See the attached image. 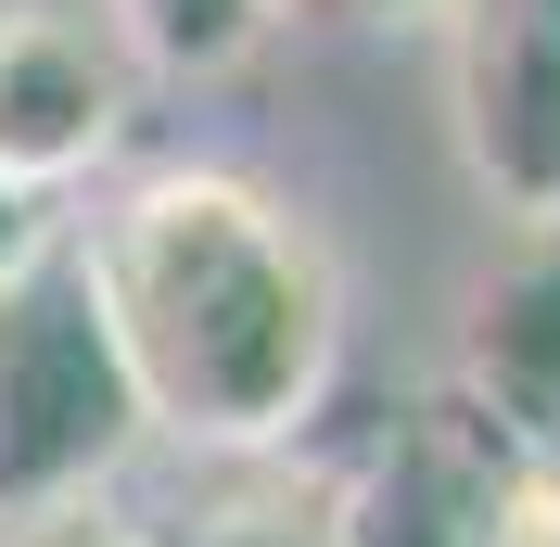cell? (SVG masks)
<instances>
[{"label":"cell","instance_id":"3","mask_svg":"<svg viewBox=\"0 0 560 547\" xmlns=\"http://www.w3.org/2000/svg\"><path fill=\"white\" fill-rule=\"evenodd\" d=\"M446 13V115L497 230L560 217V0H433Z\"/></svg>","mask_w":560,"mask_h":547},{"label":"cell","instance_id":"6","mask_svg":"<svg viewBox=\"0 0 560 547\" xmlns=\"http://www.w3.org/2000/svg\"><path fill=\"white\" fill-rule=\"evenodd\" d=\"M140 547H357V497L318 472H243L191 510L140 522Z\"/></svg>","mask_w":560,"mask_h":547},{"label":"cell","instance_id":"8","mask_svg":"<svg viewBox=\"0 0 560 547\" xmlns=\"http://www.w3.org/2000/svg\"><path fill=\"white\" fill-rule=\"evenodd\" d=\"M0 547H140V522L115 510V497H65V510H26V522H0Z\"/></svg>","mask_w":560,"mask_h":547},{"label":"cell","instance_id":"7","mask_svg":"<svg viewBox=\"0 0 560 547\" xmlns=\"http://www.w3.org/2000/svg\"><path fill=\"white\" fill-rule=\"evenodd\" d=\"M103 26L128 38V65H230L268 0H103Z\"/></svg>","mask_w":560,"mask_h":547},{"label":"cell","instance_id":"4","mask_svg":"<svg viewBox=\"0 0 560 547\" xmlns=\"http://www.w3.org/2000/svg\"><path fill=\"white\" fill-rule=\"evenodd\" d=\"M128 128V38L103 0H0V191L38 205L90 178Z\"/></svg>","mask_w":560,"mask_h":547},{"label":"cell","instance_id":"2","mask_svg":"<svg viewBox=\"0 0 560 547\" xmlns=\"http://www.w3.org/2000/svg\"><path fill=\"white\" fill-rule=\"evenodd\" d=\"M128 445H140V395L103 331L90 255H77V230H38L0 268V522L103 497Z\"/></svg>","mask_w":560,"mask_h":547},{"label":"cell","instance_id":"5","mask_svg":"<svg viewBox=\"0 0 560 547\" xmlns=\"http://www.w3.org/2000/svg\"><path fill=\"white\" fill-rule=\"evenodd\" d=\"M458 408L523 458H560V217L497 230L471 318H458Z\"/></svg>","mask_w":560,"mask_h":547},{"label":"cell","instance_id":"10","mask_svg":"<svg viewBox=\"0 0 560 547\" xmlns=\"http://www.w3.org/2000/svg\"><path fill=\"white\" fill-rule=\"evenodd\" d=\"M510 547H560V484H535V510H523V535Z\"/></svg>","mask_w":560,"mask_h":547},{"label":"cell","instance_id":"9","mask_svg":"<svg viewBox=\"0 0 560 547\" xmlns=\"http://www.w3.org/2000/svg\"><path fill=\"white\" fill-rule=\"evenodd\" d=\"M38 230H51V217H38V205H13V191H0V268H13V255H26Z\"/></svg>","mask_w":560,"mask_h":547},{"label":"cell","instance_id":"11","mask_svg":"<svg viewBox=\"0 0 560 547\" xmlns=\"http://www.w3.org/2000/svg\"><path fill=\"white\" fill-rule=\"evenodd\" d=\"M268 13H280V0H268ZM318 13H395V0H318Z\"/></svg>","mask_w":560,"mask_h":547},{"label":"cell","instance_id":"1","mask_svg":"<svg viewBox=\"0 0 560 547\" xmlns=\"http://www.w3.org/2000/svg\"><path fill=\"white\" fill-rule=\"evenodd\" d=\"M77 255L128 357L140 433H178L205 458H268L331 395L345 280L280 191L230 166H153L77 230Z\"/></svg>","mask_w":560,"mask_h":547}]
</instances>
